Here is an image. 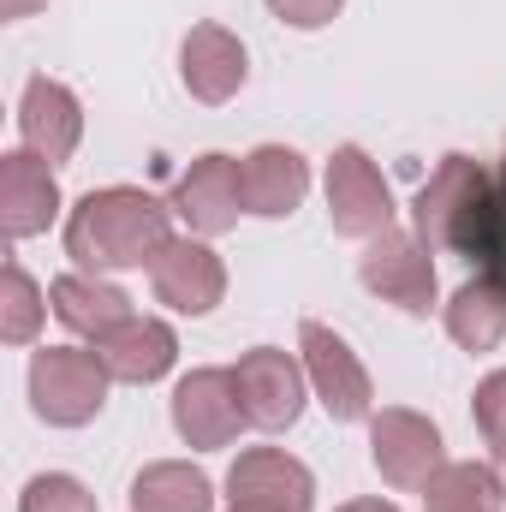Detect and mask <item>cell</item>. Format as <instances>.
<instances>
[{"mask_svg": "<svg viewBox=\"0 0 506 512\" xmlns=\"http://www.w3.org/2000/svg\"><path fill=\"white\" fill-rule=\"evenodd\" d=\"M245 72H251L245 42H239L227 24H191V36L179 42V78H185V90H191L197 102H209V108L233 102L239 84H245Z\"/></svg>", "mask_w": 506, "mask_h": 512, "instance_id": "obj_14", "label": "cell"}, {"mask_svg": "<svg viewBox=\"0 0 506 512\" xmlns=\"http://www.w3.org/2000/svg\"><path fill=\"white\" fill-rule=\"evenodd\" d=\"M18 137L30 155H42L48 167L72 161L78 137H84V108L78 96L60 84V78H30L24 96H18Z\"/></svg>", "mask_w": 506, "mask_h": 512, "instance_id": "obj_13", "label": "cell"}, {"mask_svg": "<svg viewBox=\"0 0 506 512\" xmlns=\"http://www.w3.org/2000/svg\"><path fill=\"white\" fill-rule=\"evenodd\" d=\"M233 512H245V507H233Z\"/></svg>", "mask_w": 506, "mask_h": 512, "instance_id": "obj_30", "label": "cell"}, {"mask_svg": "<svg viewBox=\"0 0 506 512\" xmlns=\"http://www.w3.org/2000/svg\"><path fill=\"white\" fill-rule=\"evenodd\" d=\"M447 334H453L465 352H495L506 340V280H495V274L465 280V286L447 298Z\"/></svg>", "mask_w": 506, "mask_h": 512, "instance_id": "obj_19", "label": "cell"}, {"mask_svg": "<svg viewBox=\"0 0 506 512\" xmlns=\"http://www.w3.org/2000/svg\"><path fill=\"white\" fill-rule=\"evenodd\" d=\"M108 382L114 376H108L102 352H84V346H48L30 358V405L54 429L90 423L108 405Z\"/></svg>", "mask_w": 506, "mask_h": 512, "instance_id": "obj_3", "label": "cell"}, {"mask_svg": "<svg viewBox=\"0 0 506 512\" xmlns=\"http://www.w3.org/2000/svg\"><path fill=\"white\" fill-rule=\"evenodd\" d=\"M340 512H399L393 501H352V507H340Z\"/></svg>", "mask_w": 506, "mask_h": 512, "instance_id": "obj_28", "label": "cell"}, {"mask_svg": "<svg viewBox=\"0 0 506 512\" xmlns=\"http://www.w3.org/2000/svg\"><path fill=\"white\" fill-rule=\"evenodd\" d=\"M227 501L245 512H310L316 477L304 471V459H292L280 447H251L227 471Z\"/></svg>", "mask_w": 506, "mask_h": 512, "instance_id": "obj_8", "label": "cell"}, {"mask_svg": "<svg viewBox=\"0 0 506 512\" xmlns=\"http://www.w3.org/2000/svg\"><path fill=\"white\" fill-rule=\"evenodd\" d=\"M96 352H102V364H108L114 382L149 387V382H161V376L173 370L179 340H173V328H167L161 316H126L108 340H96Z\"/></svg>", "mask_w": 506, "mask_h": 512, "instance_id": "obj_17", "label": "cell"}, {"mask_svg": "<svg viewBox=\"0 0 506 512\" xmlns=\"http://www.w3.org/2000/svg\"><path fill=\"white\" fill-rule=\"evenodd\" d=\"M328 221L340 239H381L393 227V191L358 143H340L328 155Z\"/></svg>", "mask_w": 506, "mask_h": 512, "instance_id": "obj_4", "label": "cell"}, {"mask_svg": "<svg viewBox=\"0 0 506 512\" xmlns=\"http://www.w3.org/2000/svg\"><path fill=\"white\" fill-rule=\"evenodd\" d=\"M48 310H54V304L42 298V286H36L18 262H6V268H0V340H6V346H30Z\"/></svg>", "mask_w": 506, "mask_h": 512, "instance_id": "obj_22", "label": "cell"}, {"mask_svg": "<svg viewBox=\"0 0 506 512\" xmlns=\"http://www.w3.org/2000/svg\"><path fill=\"white\" fill-rule=\"evenodd\" d=\"M495 471H501V483H506V447H495Z\"/></svg>", "mask_w": 506, "mask_h": 512, "instance_id": "obj_29", "label": "cell"}, {"mask_svg": "<svg viewBox=\"0 0 506 512\" xmlns=\"http://www.w3.org/2000/svg\"><path fill=\"white\" fill-rule=\"evenodd\" d=\"M239 185H245V215L286 221L310 191V161L286 143H262L239 161Z\"/></svg>", "mask_w": 506, "mask_h": 512, "instance_id": "obj_16", "label": "cell"}, {"mask_svg": "<svg viewBox=\"0 0 506 512\" xmlns=\"http://www.w3.org/2000/svg\"><path fill=\"white\" fill-rule=\"evenodd\" d=\"M54 215H60L54 167L30 149L0 155V227H6V239H36V233H48Z\"/></svg>", "mask_w": 506, "mask_h": 512, "instance_id": "obj_15", "label": "cell"}, {"mask_svg": "<svg viewBox=\"0 0 506 512\" xmlns=\"http://www.w3.org/2000/svg\"><path fill=\"white\" fill-rule=\"evenodd\" d=\"M233 382H239V399H245V417H251V429H292L298 417H304V364L292 358V352H280V346H256L239 358V370H233Z\"/></svg>", "mask_w": 506, "mask_h": 512, "instance_id": "obj_6", "label": "cell"}, {"mask_svg": "<svg viewBox=\"0 0 506 512\" xmlns=\"http://www.w3.org/2000/svg\"><path fill=\"white\" fill-rule=\"evenodd\" d=\"M48 304H54V316L72 328V334H84V340H108L120 322L131 316V298L120 286H108L102 274H60L54 286H48Z\"/></svg>", "mask_w": 506, "mask_h": 512, "instance_id": "obj_18", "label": "cell"}, {"mask_svg": "<svg viewBox=\"0 0 506 512\" xmlns=\"http://www.w3.org/2000/svg\"><path fill=\"white\" fill-rule=\"evenodd\" d=\"M471 262H477L483 274L506 280V149H501V167L489 173V209H483V233H477Z\"/></svg>", "mask_w": 506, "mask_h": 512, "instance_id": "obj_23", "label": "cell"}, {"mask_svg": "<svg viewBox=\"0 0 506 512\" xmlns=\"http://www.w3.org/2000/svg\"><path fill=\"white\" fill-rule=\"evenodd\" d=\"M370 459L393 489H423L447 459H441V429L423 417V411H405V405H387L370 423Z\"/></svg>", "mask_w": 506, "mask_h": 512, "instance_id": "obj_9", "label": "cell"}, {"mask_svg": "<svg viewBox=\"0 0 506 512\" xmlns=\"http://www.w3.org/2000/svg\"><path fill=\"white\" fill-rule=\"evenodd\" d=\"M358 274L381 304H399L405 316H429L435 304V262H429V245L411 233L387 227L381 239H370V251L358 256Z\"/></svg>", "mask_w": 506, "mask_h": 512, "instance_id": "obj_7", "label": "cell"}, {"mask_svg": "<svg viewBox=\"0 0 506 512\" xmlns=\"http://www.w3.org/2000/svg\"><path fill=\"white\" fill-rule=\"evenodd\" d=\"M173 215L197 233V239H221L239 227L245 215V185H239V161L233 155H197L179 185H173Z\"/></svg>", "mask_w": 506, "mask_h": 512, "instance_id": "obj_10", "label": "cell"}, {"mask_svg": "<svg viewBox=\"0 0 506 512\" xmlns=\"http://www.w3.org/2000/svg\"><path fill=\"white\" fill-rule=\"evenodd\" d=\"M483 209H489V167L471 155H441V167L423 179V191L411 203V221L429 251L471 256L477 233H483Z\"/></svg>", "mask_w": 506, "mask_h": 512, "instance_id": "obj_2", "label": "cell"}, {"mask_svg": "<svg viewBox=\"0 0 506 512\" xmlns=\"http://www.w3.org/2000/svg\"><path fill=\"white\" fill-rule=\"evenodd\" d=\"M423 507L429 512H501L506 507V483L495 465L477 459H453L423 483Z\"/></svg>", "mask_w": 506, "mask_h": 512, "instance_id": "obj_21", "label": "cell"}, {"mask_svg": "<svg viewBox=\"0 0 506 512\" xmlns=\"http://www.w3.org/2000/svg\"><path fill=\"white\" fill-rule=\"evenodd\" d=\"M471 411H477L483 441H489V447H506V370H495V376H483V382H477Z\"/></svg>", "mask_w": 506, "mask_h": 512, "instance_id": "obj_25", "label": "cell"}, {"mask_svg": "<svg viewBox=\"0 0 506 512\" xmlns=\"http://www.w3.org/2000/svg\"><path fill=\"white\" fill-rule=\"evenodd\" d=\"M149 280H155V298L179 316H209L227 298V262L203 239H173L149 262Z\"/></svg>", "mask_w": 506, "mask_h": 512, "instance_id": "obj_12", "label": "cell"}, {"mask_svg": "<svg viewBox=\"0 0 506 512\" xmlns=\"http://www.w3.org/2000/svg\"><path fill=\"white\" fill-rule=\"evenodd\" d=\"M173 245V221L167 203L137 191V185H108V191H84L78 209L66 215V256L84 274H120L143 268Z\"/></svg>", "mask_w": 506, "mask_h": 512, "instance_id": "obj_1", "label": "cell"}, {"mask_svg": "<svg viewBox=\"0 0 506 512\" xmlns=\"http://www.w3.org/2000/svg\"><path fill=\"white\" fill-rule=\"evenodd\" d=\"M245 399H239V382L233 370H191L185 382L173 387V429L191 441V447H227L239 441L245 429Z\"/></svg>", "mask_w": 506, "mask_h": 512, "instance_id": "obj_11", "label": "cell"}, {"mask_svg": "<svg viewBox=\"0 0 506 512\" xmlns=\"http://www.w3.org/2000/svg\"><path fill=\"white\" fill-rule=\"evenodd\" d=\"M131 512H215V483L197 465L155 459L131 477Z\"/></svg>", "mask_w": 506, "mask_h": 512, "instance_id": "obj_20", "label": "cell"}, {"mask_svg": "<svg viewBox=\"0 0 506 512\" xmlns=\"http://www.w3.org/2000/svg\"><path fill=\"white\" fill-rule=\"evenodd\" d=\"M298 352H304V376H310L322 411H328L334 423L370 417V399H376L370 370L358 364V352H352L328 322H304V328H298Z\"/></svg>", "mask_w": 506, "mask_h": 512, "instance_id": "obj_5", "label": "cell"}, {"mask_svg": "<svg viewBox=\"0 0 506 512\" xmlns=\"http://www.w3.org/2000/svg\"><path fill=\"white\" fill-rule=\"evenodd\" d=\"M340 6H346V0H268V12H274L280 24H292V30H322V24H334Z\"/></svg>", "mask_w": 506, "mask_h": 512, "instance_id": "obj_26", "label": "cell"}, {"mask_svg": "<svg viewBox=\"0 0 506 512\" xmlns=\"http://www.w3.org/2000/svg\"><path fill=\"white\" fill-rule=\"evenodd\" d=\"M36 6H48V0H0V12H6V18H30Z\"/></svg>", "mask_w": 506, "mask_h": 512, "instance_id": "obj_27", "label": "cell"}, {"mask_svg": "<svg viewBox=\"0 0 506 512\" xmlns=\"http://www.w3.org/2000/svg\"><path fill=\"white\" fill-rule=\"evenodd\" d=\"M18 512H96V495L78 477H66V471H42V477L24 483Z\"/></svg>", "mask_w": 506, "mask_h": 512, "instance_id": "obj_24", "label": "cell"}]
</instances>
